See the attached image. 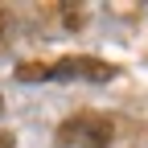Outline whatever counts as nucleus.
Masks as SVG:
<instances>
[{
    "label": "nucleus",
    "mask_w": 148,
    "mask_h": 148,
    "mask_svg": "<svg viewBox=\"0 0 148 148\" xmlns=\"http://www.w3.org/2000/svg\"><path fill=\"white\" fill-rule=\"evenodd\" d=\"M115 66L103 62V58H58V62H21L16 66V78L21 82H111L115 78Z\"/></svg>",
    "instance_id": "obj_1"
},
{
    "label": "nucleus",
    "mask_w": 148,
    "mask_h": 148,
    "mask_svg": "<svg viewBox=\"0 0 148 148\" xmlns=\"http://www.w3.org/2000/svg\"><path fill=\"white\" fill-rule=\"evenodd\" d=\"M115 136V123L99 111H82V115H70L58 127V144L62 148H107Z\"/></svg>",
    "instance_id": "obj_2"
},
{
    "label": "nucleus",
    "mask_w": 148,
    "mask_h": 148,
    "mask_svg": "<svg viewBox=\"0 0 148 148\" xmlns=\"http://www.w3.org/2000/svg\"><path fill=\"white\" fill-rule=\"evenodd\" d=\"M0 148H16V140H12L8 132H0Z\"/></svg>",
    "instance_id": "obj_3"
},
{
    "label": "nucleus",
    "mask_w": 148,
    "mask_h": 148,
    "mask_svg": "<svg viewBox=\"0 0 148 148\" xmlns=\"http://www.w3.org/2000/svg\"><path fill=\"white\" fill-rule=\"evenodd\" d=\"M4 29H8V12L0 8V37H4Z\"/></svg>",
    "instance_id": "obj_4"
},
{
    "label": "nucleus",
    "mask_w": 148,
    "mask_h": 148,
    "mask_svg": "<svg viewBox=\"0 0 148 148\" xmlns=\"http://www.w3.org/2000/svg\"><path fill=\"white\" fill-rule=\"evenodd\" d=\"M0 115H4V99H0Z\"/></svg>",
    "instance_id": "obj_5"
}]
</instances>
